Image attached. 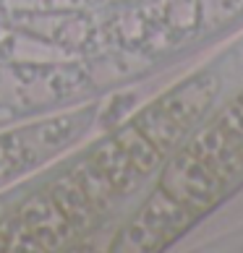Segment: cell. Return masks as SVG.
<instances>
[{
    "label": "cell",
    "instance_id": "6da1fadb",
    "mask_svg": "<svg viewBox=\"0 0 243 253\" xmlns=\"http://www.w3.org/2000/svg\"><path fill=\"white\" fill-rule=\"evenodd\" d=\"M243 177V91L204 115L165 162L154 193L126 227L120 248L152 251L204 217Z\"/></svg>",
    "mask_w": 243,
    "mask_h": 253
}]
</instances>
